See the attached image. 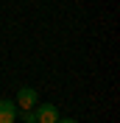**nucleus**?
I'll return each mask as SVG.
<instances>
[{"instance_id": "obj_1", "label": "nucleus", "mask_w": 120, "mask_h": 123, "mask_svg": "<svg viewBox=\"0 0 120 123\" xmlns=\"http://www.w3.org/2000/svg\"><path fill=\"white\" fill-rule=\"evenodd\" d=\"M36 98H39V92L34 87H20L17 95H14V104H17V109H34L36 106Z\"/></svg>"}, {"instance_id": "obj_2", "label": "nucleus", "mask_w": 120, "mask_h": 123, "mask_svg": "<svg viewBox=\"0 0 120 123\" xmlns=\"http://www.w3.org/2000/svg\"><path fill=\"white\" fill-rule=\"evenodd\" d=\"M34 115H36V123H56L59 120V109L53 104H36L34 106Z\"/></svg>"}, {"instance_id": "obj_3", "label": "nucleus", "mask_w": 120, "mask_h": 123, "mask_svg": "<svg viewBox=\"0 0 120 123\" xmlns=\"http://www.w3.org/2000/svg\"><path fill=\"white\" fill-rule=\"evenodd\" d=\"M17 104L8 98H0V123H14L17 120Z\"/></svg>"}, {"instance_id": "obj_4", "label": "nucleus", "mask_w": 120, "mask_h": 123, "mask_svg": "<svg viewBox=\"0 0 120 123\" xmlns=\"http://www.w3.org/2000/svg\"><path fill=\"white\" fill-rule=\"evenodd\" d=\"M56 123H78V120H75V117H61V115H59V120H56Z\"/></svg>"}]
</instances>
